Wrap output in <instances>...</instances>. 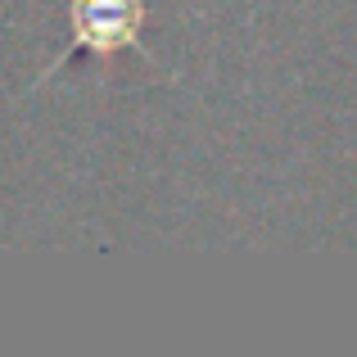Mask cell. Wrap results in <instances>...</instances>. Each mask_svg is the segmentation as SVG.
Wrapping results in <instances>:
<instances>
[{
    "label": "cell",
    "instance_id": "obj_1",
    "mask_svg": "<svg viewBox=\"0 0 357 357\" xmlns=\"http://www.w3.org/2000/svg\"><path fill=\"white\" fill-rule=\"evenodd\" d=\"M140 23H145V5L140 0H68L73 36L50 73H59L68 59H82V54H114L122 45H140Z\"/></svg>",
    "mask_w": 357,
    "mask_h": 357
}]
</instances>
